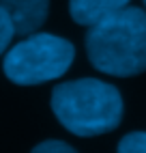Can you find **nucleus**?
<instances>
[{"instance_id":"f257e3e1","label":"nucleus","mask_w":146,"mask_h":153,"mask_svg":"<svg viewBox=\"0 0 146 153\" xmlns=\"http://www.w3.org/2000/svg\"><path fill=\"white\" fill-rule=\"evenodd\" d=\"M86 56L108 76L129 78L146 71V13L138 7H122L88 26Z\"/></svg>"},{"instance_id":"f03ea898","label":"nucleus","mask_w":146,"mask_h":153,"mask_svg":"<svg viewBox=\"0 0 146 153\" xmlns=\"http://www.w3.org/2000/svg\"><path fill=\"white\" fill-rule=\"evenodd\" d=\"M122 95L97 78L62 82L52 91V112L67 131L82 138L101 136L122 121Z\"/></svg>"},{"instance_id":"7ed1b4c3","label":"nucleus","mask_w":146,"mask_h":153,"mask_svg":"<svg viewBox=\"0 0 146 153\" xmlns=\"http://www.w3.org/2000/svg\"><path fill=\"white\" fill-rule=\"evenodd\" d=\"M75 58L71 41L52 33H37L15 43L4 56V76L13 84L35 86L67 74Z\"/></svg>"},{"instance_id":"20e7f679","label":"nucleus","mask_w":146,"mask_h":153,"mask_svg":"<svg viewBox=\"0 0 146 153\" xmlns=\"http://www.w3.org/2000/svg\"><path fill=\"white\" fill-rule=\"evenodd\" d=\"M0 9L9 15L17 35H32L45 24L49 0H0Z\"/></svg>"},{"instance_id":"39448f33","label":"nucleus","mask_w":146,"mask_h":153,"mask_svg":"<svg viewBox=\"0 0 146 153\" xmlns=\"http://www.w3.org/2000/svg\"><path fill=\"white\" fill-rule=\"evenodd\" d=\"M129 0H69V13L82 26H92L99 19L127 7Z\"/></svg>"},{"instance_id":"423d86ee","label":"nucleus","mask_w":146,"mask_h":153,"mask_svg":"<svg viewBox=\"0 0 146 153\" xmlns=\"http://www.w3.org/2000/svg\"><path fill=\"white\" fill-rule=\"evenodd\" d=\"M116 153H146V131H131L120 142Z\"/></svg>"},{"instance_id":"0eeeda50","label":"nucleus","mask_w":146,"mask_h":153,"mask_svg":"<svg viewBox=\"0 0 146 153\" xmlns=\"http://www.w3.org/2000/svg\"><path fill=\"white\" fill-rule=\"evenodd\" d=\"M30 153H77V151L71 145H67V142H62V140H43Z\"/></svg>"},{"instance_id":"6e6552de","label":"nucleus","mask_w":146,"mask_h":153,"mask_svg":"<svg viewBox=\"0 0 146 153\" xmlns=\"http://www.w3.org/2000/svg\"><path fill=\"white\" fill-rule=\"evenodd\" d=\"M13 35H15V30H13L11 19H9V15L0 9V56H2V52H7Z\"/></svg>"},{"instance_id":"1a4fd4ad","label":"nucleus","mask_w":146,"mask_h":153,"mask_svg":"<svg viewBox=\"0 0 146 153\" xmlns=\"http://www.w3.org/2000/svg\"><path fill=\"white\" fill-rule=\"evenodd\" d=\"M144 4H146V0H144Z\"/></svg>"}]
</instances>
